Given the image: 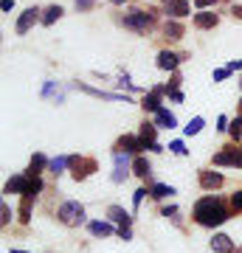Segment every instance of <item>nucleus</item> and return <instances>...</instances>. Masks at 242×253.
Listing matches in <instances>:
<instances>
[{
  "label": "nucleus",
  "mask_w": 242,
  "mask_h": 253,
  "mask_svg": "<svg viewBox=\"0 0 242 253\" xmlns=\"http://www.w3.org/2000/svg\"><path fill=\"white\" fill-rule=\"evenodd\" d=\"M228 132H231L234 141H240V138H242V116H240V118H234L231 124H228Z\"/></svg>",
  "instance_id": "cd10ccee"
},
{
  "label": "nucleus",
  "mask_w": 242,
  "mask_h": 253,
  "mask_svg": "<svg viewBox=\"0 0 242 253\" xmlns=\"http://www.w3.org/2000/svg\"><path fill=\"white\" fill-rule=\"evenodd\" d=\"M234 17H240V20H242V6H234Z\"/></svg>",
  "instance_id": "79ce46f5"
},
{
  "label": "nucleus",
  "mask_w": 242,
  "mask_h": 253,
  "mask_svg": "<svg viewBox=\"0 0 242 253\" xmlns=\"http://www.w3.org/2000/svg\"><path fill=\"white\" fill-rule=\"evenodd\" d=\"M85 93H90V96H99V99H107V101H124V104H130V99L127 96H118V93H101L96 90V87H88V84H79Z\"/></svg>",
  "instance_id": "412c9836"
},
{
  "label": "nucleus",
  "mask_w": 242,
  "mask_h": 253,
  "mask_svg": "<svg viewBox=\"0 0 242 253\" xmlns=\"http://www.w3.org/2000/svg\"><path fill=\"white\" fill-rule=\"evenodd\" d=\"M37 20H43V17H40V9H37V6H31V9H26L23 14H20V20H17V26H14V31H17V34H26V31L34 26Z\"/></svg>",
  "instance_id": "6e6552de"
},
{
  "label": "nucleus",
  "mask_w": 242,
  "mask_h": 253,
  "mask_svg": "<svg viewBox=\"0 0 242 253\" xmlns=\"http://www.w3.org/2000/svg\"><path fill=\"white\" fill-rule=\"evenodd\" d=\"M26 186H28V172L26 174H14V177L6 183V189H3V191H6V194H23Z\"/></svg>",
  "instance_id": "2eb2a0df"
},
{
  "label": "nucleus",
  "mask_w": 242,
  "mask_h": 253,
  "mask_svg": "<svg viewBox=\"0 0 242 253\" xmlns=\"http://www.w3.org/2000/svg\"><path fill=\"white\" fill-rule=\"evenodd\" d=\"M118 152H130V155L144 152V149H141V141H138V135H124V138H121V141H118Z\"/></svg>",
  "instance_id": "f3484780"
},
{
  "label": "nucleus",
  "mask_w": 242,
  "mask_h": 253,
  "mask_svg": "<svg viewBox=\"0 0 242 253\" xmlns=\"http://www.w3.org/2000/svg\"><path fill=\"white\" fill-rule=\"evenodd\" d=\"M88 231L93 236H99V239H107V236L118 234V228L113 225V222H101V219H93V222H88Z\"/></svg>",
  "instance_id": "1a4fd4ad"
},
{
  "label": "nucleus",
  "mask_w": 242,
  "mask_h": 253,
  "mask_svg": "<svg viewBox=\"0 0 242 253\" xmlns=\"http://www.w3.org/2000/svg\"><path fill=\"white\" fill-rule=\"evenodd\" d=\"M169 152H175V155H186V146H183V141H172V144H169Z\"/></svg>",
  "instance_id": "2f4dec72"
},
{
  "label": "nucleus",
  "mask_w": 242,
  "mask_h": 253,
  "mask_svg": "<svg viewBox=\"0 0 242 253\" xmlns=\"http://www.w3.org/2000/svg\"><path fill=\"white\" fill-rule=\"evenodd\" d=\"M73 3H76V9H79V11H88V9L96 6V0H73Z\"/></svg>",
  "instance_id": "7c9ffc66"
},
{
  "label": "nucleus",
  "mask_w": 242,
  "mask_h": 253,
  "mask_svg": "<svg viewBox=\"0 0 242 253\" xmlns=\"http://www.w3.org/2000/svg\"><path fill=\"white\" fill-rule=\"evenodd\" d=\"M40 191H43V177L40 174H28V186H26V191H23V200H37L40 197Z\"/></svg>",
  "instance_id": "ddd939ff"
},
{
  "label": "nucleus",
  "mask_w": 242,
  "mask_h": 253,
  "mask_svg": "<svg viewBox=\"0 0 242 253\" xmlns=\"http://www.w3.org/2000/svg\"><path fill=\"white\" fill-rule=\"evenodd\" d=\"M231 206L237 208V211H242V191H234L231 194Z\"/></svg>",
  "instance_id": "f704fd0d"
},
{
  "label": "nucleus",
  "mask_w": 242,
  "mask_h": 253,
  "mask_svg": "<svg viewBox=\"0 0 242 253\" xmlns=\"http://www.w3.org/2000/svg\"><path fill=\"white\" fill-rule=\"evenodd\" d=\"M163 11L169 14V17L180 20L189 14V0H163Z\"/></svg>",
  "instance_id": "9d476101"
},
{
  "label": "nucleus",
  "mask_w": 242,
  "mask_h": 253,
  "mask_svg": "<svg viewBox=\"0 0 242 253\" xmlns=\"http://www.w3.org/2000/svg\"><path fill=\"white\" fill-rule=\"evenodd\" d=\"M118 236H121L124 242H130V239H133V228H118Z\"/></svg>",
  "instance_id": "c9c22d12"
},
{
  "label": "nucleus",
  "mask_w": 242,
  "mask_h": 253,
  "mask_svg": "<svg viewBox=\"0 0 242 253\" xmlns=\"http://www.w3.org/2000/svg\"><path fill=\"white\" fill-rule=\"evenodd\" d=\"M217 23H220V17H217L214 11H200V14H194V26L197 28H214Z\"/></svg>",
  "instance_id": "aec40b11"
},
{
  "label": "nucleus",
  "mask_w": 242,
  "mask_h": 253,
  "mask_svg": "<svg viewBox=\"0 0 242 253\" xmlns=\"http://www.w3.org/2000/svg\"><path fill=\"white\" fill-rule=\"evenodd\" d=\"M240 104H242V101H240Z\"/></svg>",
  "instance_id": "a18cd8bd"
},
{
  "label": "nucleus",
  "mask_w": 242,
  "mask_h": 253,
  "mask_svg": "<svg viewBox=\"0 0 242 253\" xmlns=\"http://www.w3.org/2000/svg\"><path fill=\"white\" fill-rule=\"evenodd\" d=\"M166 93V87H152V93L149 96H144V110H149V113H158L161 110V96Z\"/></svg>",
  "instance_id": "4468645a"
},
{
  "label": "nucleus",
  "mask_w": 242,
  "mask_h": 253,
  "mask_svg": "<svg viewBox=\"0 0 242 253\" xmlns=\"http://www.w3.org/2000/svg\"><path fill=\"white\" fill-rule=\"evenodd\" d=\"M133 174H135V177H141V180H146V177L152 174V166H149V161H146L144 155H135V161H133Z\"/></svg>",
  "instance_id": "dca6fc26"
},
{
  "label": "nucleus",
  "mask_w": 242,
  "mask_h": 253,
  "mask_svg": "<svg viewBox=\"0 0 242 253\" xmlns=\"http://www.w3.org/2000/svg\"><path fill=\"white\" fill-rule=\"evenodd\" d=\"M208 248L214 253H237V245H234V239L228 234H214L211 242H208Z\"/></svg>",
  "instance_id": "0eeeda50"
},
{
  "label": "nucleus",
  "mask_w": 242,
  "mask_h": 253,
  "mask_svg": "<svg viewBox=\"0 0 242 253\" xmlns=\"http://www.w3.org/2000/svg\"><path fill=\"white\" fill-rule=\"evenodd\" d=\"M223 183H225V177H223L220 172H208V169H203V172H200V186H203L206 191L220 189Z\"/></svg>",
  "instance_id": "f8f14e48"
},
{
  "label": "nucleus",
  "mask_w": 242,
  "mask_h": 253,
  "mask_svg": "<svg viewBox=\"0 0 242 253\" xmlns=\"http://www.w3.org/2000/svg\"><path fill=\"white\" fill-rule=\"evenodd\" d=\"M59 17H62V6H48V9L43 11V26H51V23H56Z\"/></svg>",
  "instance_id": "b1692460"
},
{
  "label": "nucleus",
  "mask_w": 242,
  "mask_h": 253,
  "mask_svg": "<svg viewBox=\"0 0 242 253\" xmlns=\"http://www.w3.org/2000/svg\"><path fill=\"white\" fill-rule=\"evenodd\" d=\"M149 194H152L155 200H166V197H172V194H175V186H166V183H152Z\"/></svg>",
  "instance_id": "4be33fe9"
},
{
  "label": "nucleus",
  "mask_w": 242,
  "mask_h": 253,
  "mask_svg": "<svg viewBox=\"0 0 242 253\" xmlns=\"http://www.w3.org/2000/svg\"><path fill=\"white\" fill-rule=\"evenodd\" d=\"M161 214H163V217H175V214H178V208H175V206H169V208H163Z\"/></svg>",
  "instance_id": "a19ab883"
},
{
  "label": "nucleus",
  "mask_w": 242,
  "mask_h": 253,
  "mask_svg": "<svg viewBox=\"0 0 242 253\" xmlns=\"http://www.w3.org/2000/svg\"><path fill=\"white\" fill-rule=\"evenodd\" d=\"M0 214H3V217H0V225H9V222H11V208H9V203H3V206H0Z\"/></svg>",
  "instance_id": "c756f323"
},
{
  "label": "nucleus",
  "mask_w": 242,
  "mask_h": 253,
  "mask_svg": "<svg viewBox=\"0 0 242 253\" xmlns=\"http://www.w3.org/2000/svg\"><path fill=\"white\" fill-rule=\"evenodd\" d=\"M228 124H231V121H228L225 116H220V118H217V129H220V132H225V129H228Z\"/></svg>",
  "instance_id": "e433bc0d"
},
{
  "label": "nucleus",
  "mask_w": 242,
  "mask_h": 253,
  "mask_svg": "<svg viewBox=\"0 0 242 253\" xmlns=\"http://www.w3.org/2000/svg\"><path fill=\"white\" fill-rule=\"evenodd\" d=\"M211 3H214V0H194V6H197V9H208Z\"/></svg>",
  "instance_id": "ea45409f"
},
{
  "label": "nucleus",
  "mask_w": 242,
  "mask_h": 253,
  "mask_svg": "<svg viewBox=\"0 0 242 253\" xmlns=\"http://www.w3.org/2000/svg\"><path fill=\"white\" fill-rule=\"evenodd\" d=\"M144 194H149V191H146V189H138V191L133 194V206H135V208H138V206L144 203Z\"/></svg>",
  "instance_id": "72a5a7b5"
},
{
  "label": "nucleus",
  "mask_w": 242,
  "mask_h": 253,
  "mask_svg": "<svg viewBox=\"0 0 242 253\" xmlns=\"http://www.w3.org/2000/svg\"><path fill=\"white\" fill-rule=\"evenodd\" d=\"M133 161L135 158H130V152H118L113 155V163H116V172H113V183H124L127 180V172L133 169Z\"/></svg>",
  "instance_id": "20e7f679"
},
{
  "label": "nucleus",
  "mask_w": 242,
  "mask_h": 253,
  "mask_svg": "<svg viewBox=\"0 0 242 253\" xmlns=\"http://www.w3.org/2000/svg\"><path fill=\"white\" fill-rule=\"evenodd\" d=\"M9 253H28V251H20V248H11Z\"/></svg>",
  "instance_id": "37998d69"
},
{
  "label": "nucleus",
  "mask_w": 242,
  "mask_h": 253,
  "mask_svg": "<svg viewBox=\"0 0 242 253\" xmlns=\"http://www.w3.org/2000/svg\"><path fill=\"white\" fill-rule=\"evenodd\" d=\"M0 9H3V11H11V9H14V0H0Z\"/></svg>",
  "instance_id": "4c0bfd02"
},
{
  "label": "nucleus",
  "mask_w": 242,
  "mask_h": 253,
  "mask_svg": "<svg viewBox=\"0 0 242 253\" xmlns=\"http://www.w3.org/2000/svg\"><path fill=\"white\" fill-rule=\"evenodd\" d=\"M155 124L163 126V129H175V126H178V118L172 116V113H169L166 107H161L158 113H155Z\"/></svg>",
  "instance_id": "6ab92c4d"
},
{
  "label": "nucleus",
  "mask_w": 242,
  "mask_h": 253,
  "mask_svg": "<svg viewBox=\"0 0 242 253\" xmlns=\"http://www.w3.org/2000/svg\"><path fill=\"white\" fill-rule=\"evenodd\" d=\"M110 3H116V6H121V3H124V0H110Z\"/></svg>",
  "instance_id": "c03bdc74"
},
{
  "label": "nucleus",
  "mask_w": 242,
  "mask_h": 253,
  "mask_svg": "<svg viewBox=\"0 0 242 253\" xmlns=\"http://www.w3.org/2000/svg\"><path fill=\"white\" fill-rule=\"evenodd\" d=\"M228 76H231V71H228V68H220V71H214V76H211V79L223 82V79H228Z\"/></svg>",
  "instance_id": "473e14b6"
},
{
  "label": "nucleus",
  "mask_w": 242,
  "mask_h": 253,
  "mask_svg": "<svg viewBox=\"0 0 242 253\" xmlns=\"http://www.w3.org/2000/svg\"><path fill=\"white\" fill-rule=\"evenodd\" d=\"M163 34L169 37V40H180V37H183V26H180L178 20H166V26H163Z\"/></svg>",
  "instance_id": "5701e85b"
},
{
  "label": "nucleus",
  "mask_w": 242,
  "mask_h": 253,
  "mask_svg": "<svg viewBox=\"0 0 242 253\" xmlns=\"http://www.w3.org/2000/svg\"><path fill=\"white\" fill-rule=\"evenodd\" d=\"M178 65H180L178 54H172V51H161V54H158V68H161V71H175Z\"/></svg>",
  "instance_id": "a211bd4d"
},
{
  "label": "nucleus",
  "mask_w": 242,
  "mask_h": 253,
  "mask_svg": "<svg viewBox=\"0 0 242 253\" xmlns=\"http://www.w3.org/2000/svg\"><path fill=\"white\" fill-rule=\"evenodd\" d=\"M48 163H51V161H48L45 155H40V152H37L34 158H31V166H28V174H40V172L45 169V166H48Z\"/></svg>",
  "instance_id": "393cba45"
},
{
  "label": "nucleus",
  "mask_w": 242,
  "mask_h": 253,
  "mask_svg": "<svg viewBox=\"0 0 242 253\" xmlns=\"http://www.w3.org/2000/svg\"><path fill=\"white\" fill-rule=\"evenodd\" d=\"M68 166H71V158H54V161L48 163V169H51L54 174H62Z\"/></svg>",
  "instance_id": "a878e982"
},
{
  "label": "nucleus",
  "mask_w": 242,
  "mask_h": 253,
  "mask_svg": "<svg viewBox=\"0 0 242 253\" xmlns=\"http://www.w3.org/2000/svg\"><path fill=\"white\" fill-rule=\"evenodd\" d=\"M225 68H228V71H242V59H237V62H228V65H225Z\"/></svg>",
  "instance_id": "58836bf2"
},
{
  "label": "nucleus",
  "mask_w": 242,
  "mask_h": 253,
  "mask_svg": "<svg viewBox=\"0 0 242 253\" xmlns=\"http://www.w3.org/2000/svg\"><path fill=\"white\" fill-rule=\"evenodd\" d=\"M228 208H225V203L217 194H206V197L197 200V206H194V222L203 228H217L223 225V222H228Z\"/></svg>",
  "instance_id": "f257e3e1"
},
{
  "label": "nucleus",
  "mask_w": 242,
  "mask_h": 253,
  "mask_svg": "<svg viewBox=\"0 0 242 253\" xmlns=\"http://www.w3.org/2000/svg\"><path fill=\"white\" fill-rule=\"evenodd\" d=\"M71 169H73V177H76V180H85L88 174L96 172V163L85 161V158H79V155H71Z\"/></svg>",
  "instance_id": "423d86ee"
},
{
  "label": "nucleus",
  "mask_w": 242,
  "mask_h": 253,
  "mask_svg": "<svg viewBox=\"0 0 242 253\" xmlns=\"http://www.w3.org/2000/svg\"><path fill=\"white\" fill-rule=\"evenodd\" d=\"M121 23H124L127 28H133V31H146V28H152L155 17L149 11H133V14H127Z\"/></svg>",
  "instance_id": "39448f33"
},
{
  "label": "nucleus",
  "mask_w": 242,
  "mask_h": 253,
  "mask_svg": "<svg viewBox=\"0 0 242 253\" xmlns=\"http://www.w3.org/2000/svg\"><path fill=\"white\" fill-rule=\"evenodd\" d=\"M56 217H59V222L68 228H79L82 222H85V206L82 203H76V200H65L62 206H59V211H56Z\"/></svg>",
  "instance_id": "f03ea898"
},
{
  "label": "nucleus",
  "mask_w": 242,
  "mask_h": 253,
  "mask_svg": "<svg viewBox=\"0 0 242 253\" xmlns=\"http://www.w3.org/2000/svg\"><path fill=\"white\" fill-rule=\"evenodd\" d=\"M20 222H31V203L28 200H23V206H20Z\"/></svg>",
  "instance_id": "c85d7f7f"
},
{
  "label": "nucleus",
  "mask_w": 242,
  "mask_h": 253,
  "mask_svg": "<svg viewBox=\"0 0 242 253\" xmlns=\"http://www.w3.org/2000/svg\"><path fill=\"white\" fill-rule=\"evenodd\" d=\"M155 129H158V124H146V121L141 124V129H138V141H141V149L163 152V146L158 144V138H155Z\"/></svg>",
  "instance_id": "7ed1b4c3"
},
{
  "label": "nucleus",
  "mask_w": 242,
  "mask_h": 253,
  "mask_svg": "<svg viewBox=\"0 0 242 253\" xmlns=\"http://www.w3.org/2000/svg\"><path fill=\"white\" fill-rule=\"evenodd\" d=\"M107 217H110V222L118 225V228H130V225H133V217H130L121 206H110L107 208Z\"/></svg>",
  "instance_id": "9b49d317"
},
{
  "label": "nucleus",
  "mask_w": 242,
  "mask_h": 253,
  "mask_svg": "<svg viewBox=\"0 0 242 253\" xmlns=\"http://www.w3.org/2000/svg\"><path fill=\"white\" fill-rule=\"evenodd\" d=\"M200 129H203V118L197 116V118H192V121H189V126H186V129H183V132H186V135L192 138V135H197Z\"/></svg>",
  "instance_id": "bb28decb"
}]
</instances>
